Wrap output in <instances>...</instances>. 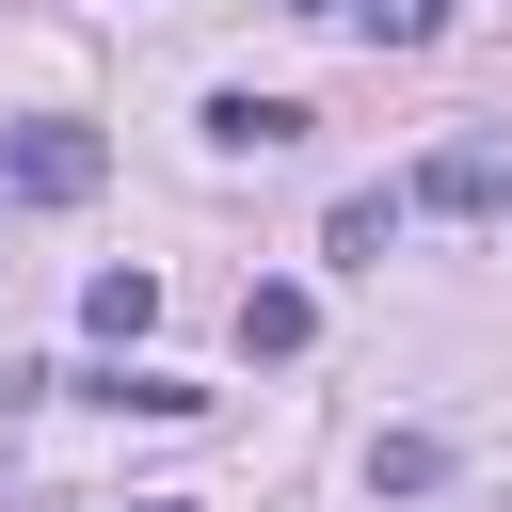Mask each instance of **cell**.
Listing matches in <instances>:
<instances>
[{
    "label": "cell",
    "mask_w": 512,
    "mask_h": 512,
    "mask_svg": "<svg viewBox=\"0 0 512 512\" xmlns=\"http://www.w3.org/2000/svg\"><path fill=\"white\" fill-rule=\"evenodd\" d=\"M96 176H112V144H96L80 112H32V128H0V192H16V208H80Z\"/></svg>",
    "instance_id": "obj_1"
},
{
    "label": "cell",
    "mask_w": 512,
    "mask_h": 512,
    "mask_svg": "<svg viewBox=\"0 0 512 512\" xmlns=\"http://www.w3.org/2000/svg\"><path fill=\"white\" fill-rule=\"evenodd\" d=\"M400 208H464V224H480V208H512V160L464 128V144H432V160H416V192H400Z\"/></svg>",
    "instance_id": "obj_2"
},
{
    "label": "cell",
    "mask_w": 512,
    "mask_h": 512,
    "mask_svg": "<svg viewBox=\"0 0 512 512\" xmlns=\"http://www.w3.org/2000/svg\"><path fill=\"white\" fill-rule=\"evenodd\" d=\"M208 144L224 160H288L304 144V96H208Z\"/></svg>",
    "instance_id": "obj_3"
},
{
    "label": "cell",
    "mask_w": 512,
    "mask_h": 512,
    "mask_svg": "<svg viewBox=\"0 0 512 512\" xmlns=\"http://www.w3.org/2000/svg\"><path fill=\"white\" fill-rule=\"evenodd\" d=\"M80 320H96L112 352H144V336H160V272H144V256H128V272H96V288H80Z\"/></svg>",
    "instance_id": "obj_4"
},
{
    "label": "cell",
    "mask_w": 512,
    "mask_h": 512,
    "mask_svg": "<svg viewBox=\"0 0 512 512\" xmlns=\"http://www.w3.org/2000/svg\"><path fill=\"white\" fill-rule=\"evenodd\" d=\"M64 384L112 400V416H192V400H208V384H176V368H144V352H128V368H64Z\"/></svg>",
    "instance_id": "obj_5"
},
{
    "label": "cell",
    "mask_w": 512,
    "mask_h": 512,
    "mask_svg": "<svg viewBox=\"0 0 512 512\" xmlns=\"http://www.w3.org/2000/svg\"><path fill=\"white\" fill-rule=\"evenodd\" d=\"M384 240H400V192H336L320 256H336V272H384Z\"/></svg>",
    "instance_id": "obj_6"
},
{
    "label": "cell",
    "mask_w": 512,
    "mask_h": 512,
    "mask_svg": "<svg viewBox=\"0 0 512 512\" xmlns=\"http://www.w3.org/2000/svg\"><path fill=\"white\" fill-rule=\"evenodd\" d=\"M304 336H320L304 288H240V352H304Z\"/></svg>",
    "instance_id": "obj_7"
},
{
    "label": "cell",
    "mask_w": 512,
    "mask_h": 512,
    "mask_svg": "<svg viewBox=\"0 0 512 512\" xmlns=\"http://www.w3.org/2000/svg\"><path fill=\"white\" fill-rule=\"evenodd\" d=\"M432 480H448V432H384L368 448V496H432Z\"/></svg>",
    "instance_id": "obj_8"
},
{
    "label": "cell",
    "mask_w": 512,
    "mask_h": 512,
    "mask_svg": "<svg viewBox=\"0 0 512 512\" xmlns=\"http://www.w3.org/2000/svg\"><path fill=\"white\" fill-rule=\"evenodd\" d=\"M352 32H368V48H432V32H448V0H352Z\"/></svg>",
    "instance_id": "obj_9"
},
{
    "label": "cell",
    "mask_w": 512,
    "mask_h": 512,
    "mask_svg": "<svg viewBox=\"0 0 512 512\" xmlns=\"http://www.w3.org/2000/svg\"><path fill=\"white\" fill-rule=\"evenodd\" d=\"M128 512H192V496H128Z\"/></svg>",
    "instance_id": "obj_10"
},
{
    "label": "cell",
    "mask_w": 512,
    "mask_h": 512,
    "mask_svg": "<svg viewBox=\"0 0 512 512\" xmlns=\"http://www.w3.org/2000/svg\"><path fill=\"white\" fill-rule=\"evenodd\" d=\"M288 16H352V0H288Z\"/></svg>",
    "instance_id": "obj_11"
},
{
    "label": "cell",
    "mask_w": 512,
    "mask_h": 512,
    "mask_svg": "<svg viewBox=\"0 0 512 512\" xmlns=\"http://www.w3.org/2000/svg\"><path fill=\"white\" fill-rule=\"evenodd\" d=\"M112 16H128V0H112Z\"/></svg>",
    "instance_id": "obj_12"
}]
</instances>
